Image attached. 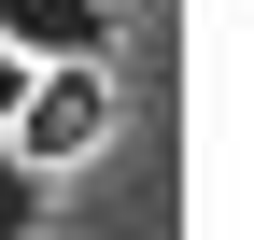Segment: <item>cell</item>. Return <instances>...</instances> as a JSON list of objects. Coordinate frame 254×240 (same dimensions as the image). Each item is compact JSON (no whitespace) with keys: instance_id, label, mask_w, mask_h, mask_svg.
Segmentation results:
<instances>
[{"instance_id":"cell-1","label":"cell","mask_w":254,"mask_h":240,"mask_svg":"<svg viewBox=\"0 0 254 240\" xmlns=\"http://www.w3.org/2000/svg\"><path fill=\"white\" fill-rule=\"evenodd\" d=\"M0 141H14L43 184H57V170H85V156L113 141V71H28L14 113H0Z\"/></svg>"},{"instance_id":"cell-2","label":"cell","mask_w":254,"mask_h":240,"mask_svg":"<svg viewBox=\"0 0 254 240\" xmlns=\"http://www.w3.org/2000/svg\"><path fill=\"white\" fill-rule=\"evenodd\" d=\"M0 43L28 71H113V0H0Z\"/></svg>"},{"instance_id":"cell-3","label":"cell","mask_w":254,"mask_h":240,"mask_svg":"<svg viewBox=\"0 0 254 240\" xmlns=\"http://www.w3.org/2000/svg\"><path fill=\"white\" fill-rule=\"evenodd\" d=\"M43 198H57V184L14 156V141H0V240H28V226H43Z\"/></svg>"},{"instance_id":"cell-4","label":"cell","mask_w":254,"mask_h":240,"mask_svg":"<svg viewBox=\"0 0 254 240\" xmlns=\"http://www.w3.org/2000/svg\"><path fill=\"white\" fill-rule=\"evenodd\" d=\"M14 85H28V57H14V43H0V113H14Z\"/></svg>"}]
</instances>
